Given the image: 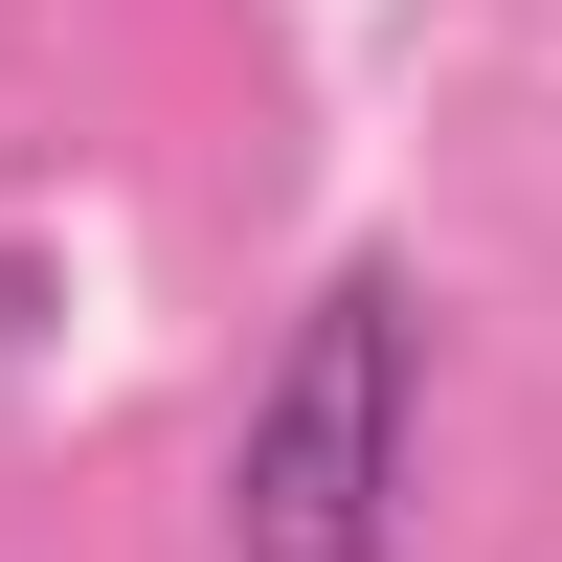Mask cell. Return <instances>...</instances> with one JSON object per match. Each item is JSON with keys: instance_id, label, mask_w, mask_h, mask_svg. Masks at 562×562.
I'll return each mask as SVG.
<instances>
[{"instance_id": "6da1fadb", "label": "cell", "mask_w": 562, "mask_h": 562, "mask_svg": "<svg viewBox=\"0 0 562 562\" xmlns=\"http://www.w3.org/2000/svg\"><path fill=\"white\" fill-rule=\"evenodd\" d=\"M405 473H428V293L360 248L315 270V315L225 428V562H405Z\"/></svg>"}]
</instances>
